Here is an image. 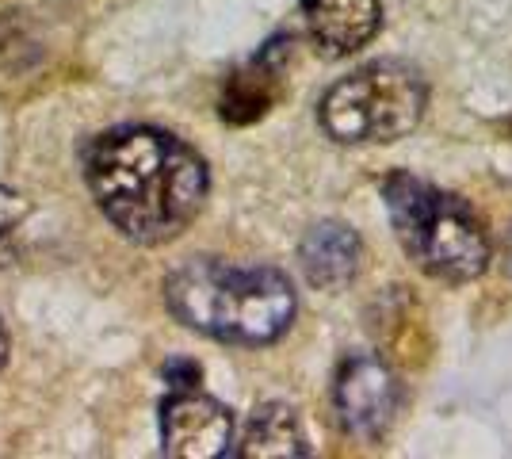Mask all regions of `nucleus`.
Returning a JSON list of instances; mask_svg holds the SVG:
<instances>
[{
    "label": "nucleus",
    "instance_id": "8",
    "mask_svg": "<svg viewBox=\"0 0 512 459\" xmlns=\"http://www.w3.org/2000/svg\"><path fill=\"white\" fill-rule=\"evenodd\" d=\"M283 54L287 46L283 39L268 43L253 62L245 69H237L234 77L222 85V100H218V111L226 123H256L264 119L268 108L276 104L279 96V77H283Z\"/></svg>",
    "mask_w": 512,
    "mask_h": 459
},
{
    "label": "nucleus",
    "instance_id": "6",
    "mask_svg": "<svg viewBox=\"0 0 512 459\" xmlns=\"http://www.w3.org/2000/svg\"><path fill=\"white\" fill-rule=\"evenodd\" d=\"M161 440L172 459L234 456V414L199 387H172L161 402Z\"/></svg>",
    "mask_w": 512,
    "mask_h": 459
},
{
    "label": "nucleus",
    "instance_id": "1",
    "mask_svg": "<svg viewBox=\"0 0 512 459\" xmlns=\"http://www.w3.org/2000/svg\"><path fill=\"white\" fill-rule=\"evenodd\" d=\"M85 180L104 219L134 245L180 238L211 192L207 161L157 127H115L92 138Z\"/></svg>",
    "mask_w": 512,
    "mask_h": 459
},
{
    "label": "nucleus",
    "instance_id": "12",
    "mask_svg": "<svg viewBox=\"0 0 512 459\" xmlns=\"http://www.w3.org/2000/svg\"><path fill=\"white\" fill-rule=\"evenodd\" d=\"M165 379H169L172 387H199L203 372H199V364H192V360H169Z\"/></svg>",
    "mask_w": 512,
    "mask_h": 459
},
{
    "label": "nucleus",
    "instance_id": "13",
    "mask_svg": "<svg viewBox=\"0 0 512 459\" xmlns=\"http://www.w3.org/2000/svg\"><path fill=\"white\" fill-rule=\"evenodd\" d=\"M8 329H4V322H0V372H4V364H8Z\"/></svg>",
    "mask_w": 512,
    "mask_h": 459
},
{
    "label": "nucleus",
    "instance_id": "2",
    "mask_svg": "<svg viewBox=\"0 0 512 459\" xmlns=\"http://www.w3.org/2000/svg\"><path fill=\"white\" fill-rule=\"evenodd\" d=\"M165 303L195 333L249 349L279 341L299 310L295 287L279 268L222 257H192L172 268Z\"/></svg>",
    "mask_w": 512,
    "mask_h": 459
},
{
    "label": "nucleus",
    "instance_id": "10",
    "mask_svg": "<svg viewBox=\"0 0 512 459\" xmlns=\"http://www.w3.org/2000/svg\"><path fill=\"white\" fill-rule=\"evenodd\" d=\"M234 456L237 459H302V456H310V444H306L299 414H295L291 406H283V402L260 406V410L245 421Z\"/></svg>",
    "mask_w": 512,
    "mask_h": 459
},
{
    "label": "nucleus",
    "instance_id": "9",
    "mask_svg": "<svg viewBox=\"0 0 512 459\" xmlns=\"http://www.w3.org/2000/svg\"><path fill=\"white\" fill-rule=\"evenodd\" d=\"M363 245L352 226L344 222H318L299 245V264L306 280L321 291H337V287L352 284L360 272Z\"/></svg>",
    "mask_w": 512,
    "mask_h": 459
},
{
    "label": "nucleus",
    "instance_id": "3",
    "mask_svg": "<svg viewBox=\"0 0 512 459\" xmlns=\"http://www.w3.org/2000/svg\"><path fill=\"white\" fill-rule=\"evenodd\" d=\"M383 203L398 245L432 280L470 284L490 268V234L467 199L413 173H390L383 180Z\"/></svg>",
    "mask_w": 512,
    "mask_h": 459
},
{
    "label": "nucleus",
    "instance_id": "4",
    "mask_svg": "<svg viewBox=\"0 0 512 459\" xmlns=\"http://www.w3.org/2000/svg\"><path fill=\"white\" fill-rule=\"evenodd\" d=\"M428 108L425 77L406 62H371L321 96V131L341 146H383L417 131Z\"/></svg>",
    "mask_w": 512,
    "mask_h": 459
},
{
    "label": "nucleus",
    "instance_id": "7",
    "mask_svg": "<svg viewBox=\"0 0 512 459\" xmlns=\"http://www.w3.org/2000/svg\"><path fill=\"white\" fill-rule=\"evenodd\" d=\"M310 43L325 58H348L383 27V0H302Z\"/></svg>",
    "mask_w": 512,
    "mask_h": 459
},
{
    "label": "nucleus",
    "instance_id": "11",
    "mask_svg": "<svg viewBox=\"0 0 512 459\" xmlns=\"http://www.w3.org/2000/svg\"><path fill=\"white\" fill-rule=\"evenodd\" d=\"M27 211H31L27 199L0 184V238H8L12 230H20V222L27 219Z\"/></svg>",
    "mask_w": 512,
    "mask_h": 459
},
{
    "label": "nucleus",
    "instance_id": "14",
    "mask_svg": "<svg viewBox=\"0 0 512 459\" xmlns=\"http://www.w3.org/2000/svg\"><path fill=\"white\" fill-rule=\"evenodd\" d=\"M509 272H512V230H509Z\"/></svg>",
    "mask_w": 512,
    "mask_h": 459
},
{
    "label": "nucleus",
    "instance_id": "5",
    "mask_svg": "<svg viewBox=\"0 0 512 459\" xmlns=\"http://www.w3.org/2000/svg\"><path fill=\"white\" fill-rule=\"evenodd\" d=\"M402 406V383L383 356L352 352L333 379V414L348 437L379 440Z\"/></svg>",
    "mask_w": 512,
    "mask_h": 459
}]
</instances>
